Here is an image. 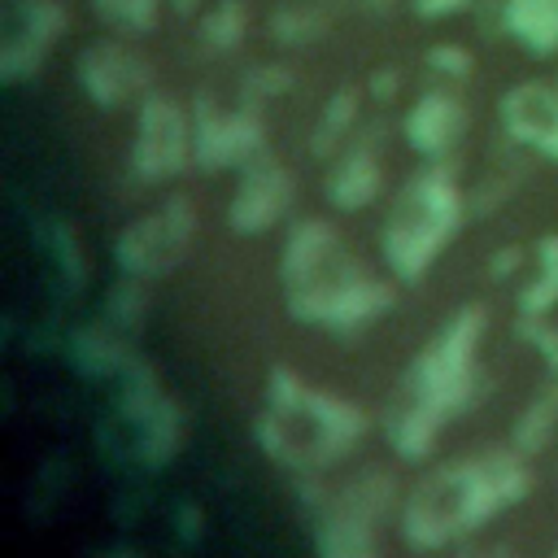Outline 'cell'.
I'll return each instance as SVG.
<instances>
[{
    "label": "cell",
    "instance_id": "7402d4cb",
    "mask_svg": "<svg viewBox=\"0 0 558 558\" xmlns=\"http://www.w3.org/2000/svg\"><path fill=\"white\" fill-rule=\"evenodd\" d=\"M327 26H331V17H327V9L314 4V0H283V4L266 17V35H270V44H279V48H310V44H318V39L327 35Z\"/></svg>",
    "mask_w": 558,
    "mask_h": 558
},
{
    "label": "cell",
    "instance_id": "f546056e",
    "mask_svg": "<svg viewBox=\"0 0 558 558\" xmlns=\"http://www.w3.org/2000/svg\"><path fill=\"white\" fill-rule=\"evenodd\" d=\"M357 9H366V13H388V9H397L401 0H353Z\"/></svg>",
    "mask_w": 558,
    "mask_h": 558
},
{
    "label": "cell",
    "instance_id": "4316f807",
    "mask_svg": "<svg viewBox=\"0 0 558 558\" xmlns=\"http://www.w3.org/2000/svg\"><path fill=\"white\" fill-rule=\"evenodd\" d=\"M362 87H366L371 105L388 109V105H397V100H401V92H405V70H401L397 61H384V65H375V70H371V78H366Z\"/></svg>",
    "mask_w": 558,
    "mask_h": 558
},
{
    "label": "cell",
    "instance_id": "8992f818",
    "mask_svg": "<svg viewBox=\"0 0 558 558\" xmlns=\"http://www.w3.org/2000/svg\"><path fill=\"white\" fill-rule=\"evenodd\" d=\"M296 488L323 558H375L384 549V527H397L405 497V484L384 466H362L340 480L305 475Z\"/></svg>",
    "mask_w": 558,
    "mask_h": 558
},
{
    "label": "cell",
    "instance_id": "2e32d148",
    "mask_svg": "<svg viewBox=\"0 0 558 558\" xmlns=\"http://www.w3.org/2000/svg\"><path fill=\"white\" fill-rule=\"evenodd\" d=\"M506 144L558 166V78H523L497 96Z\"/></svg>",
    "mask_w": 558,
    "mask_h": 558
},
{
    "label": "cell",
    "instance_id": "52a82bcc",
    "mask_svg": "<svg viewBox=\"0 0 558 558\" xmlns=\"http://www.w3.org/2000/svg\"><path fill=\"white\" fill-rule=\"evenodd\" d=\"M196 166V135H192V105L174 92H144L135 100L126 170L140 187H166Z\"/></svg>",
    "mask_w": 558,
    "mask_h": 558
},
{
    "label": "cell",
    "instance_id": "d4e9b609",
    "mask_svg": "<svg viewBox=\"0 0 558 558\" xmlns=\"http://www.w3.org/2000/svg\"><path fill=\"white\" fill-rule=\"evenodd\" d=\"M423 70H427L436 83H458V87H466V78L475 74V57H471L466 44L436 39V44L423 52Z\"/></svg>",
    "mask_w": 558,
    "mask_h": 558
},
{
    "label": "cell",
    "instance_id": "cb8c5ba5",
    "mask_svg": "<svg viewBox=\"0 0 558 558\" xmlns=\"http://www.w3.org/2000/svg\"><path fill=\"white\" fill-rule=\"evenodd\" d=\"M292 92H296V70L288 61H253L235 83V96H244L262 109H270L275 100H283Z\"/></svg>",
    "mask_w": 558,
    "mask_h": 558
},
{
    "label": "cell",
    "instance_id": "ac0fdd59",
    "mask_svg": "<svg viewBox=\"0 0 558 558\" xmlns=\"http://www.w3.org/2000/svg\"><path fill=\"white\" fill-rule=\"evenodd\" d=\"M497 31L536 61L558 57V0H497Z\"/></svg>",
    "mask_w": 558,
    "mask_h": 558
},
{
    "label": "cell",
    "instance_id": "ffe728a7",
    "mask_svg": "<svg viewBox=\"0 0 558 558\" xmlns=\"http://www.w3.org/2000/svg\"><path fill=\"white\" fill-rule=\"evenodd\" d=\"M192 26H196V48L205 57H235L248 39L253 9L248 0H209Z\"/></svg>",
    "mask_w": 558,
    "mask_h": 558
},
{
    "label": "cell",
    "instance_id": "9c48e42d",
    "mask_svg": "<svg viewBox=\"0 0 558 558\" xmlns=\"http://www.w3.org/2000/svg\"><path fill=\"white\" fill-rule=\"evenodd\" d=\"M192 135H196V170L222 174V170H240L253 157H262L270 126H266V109L244 96H235V100L196 96L192 100Z\"/></svg>",
    "mask_w": 558,
    "mask_h": 558
},
{
    "label": "cell",
    "instance_id": "e0dca14e",
    "mask_svg": "<svg viewBox=\"0 0 558 558\" xmlns=\"http://www.w3.org/2000/svg\"><path fill=\"white\" fill-rule=\"evenodd\" d=\"M366 105H371V96H366V87L362 83H340L323 105H318V118H314V126H310V157L314 161H331L362 126H366Z\"/></svg>",
    "mask_w": 558,
    "mask_h": 558
},
{
    "label": "cell",
    "instance_id": "ba28073f",
    "mask_svg": "<svg viewBox=\"0 0 558 558\" xmlns=\"http://www.w3.org/2000/svg\"><path fill=\"white\" fill-rule=\"evenodd\" d=\"M201 231V214L192 205V196H166L161 205H153L148 214L131 218L118 240H113V262L122 275L157 283L170 270H179L196 244Z\"/></svg>",
    "mask_w": 558,
    "mask_h": 558
},
{
    "label": "cell",
    "instance_id": "83f0119b",
    "mask_svg": "<svg viewBox=\"0 0 558 558\" xmlns=\"http://www.w3.org/2000/svg\"><path fill=\"white\" fill-rule=\"evenodd\" d=\"M405 4H410V13L423 17V22H449V17H462V13L480 9L484 0H405Z\"/></svg>",
    "mask_w": 558,
    "mask_h": 558
},
{
    "label": "cell",
    "instance_id": "603a6c76",
    "mask_svg": "<svg viewBox=\"0 0 558 558\" xmlns=\"http://www.w3.org/2000/svg\"><path fill=\"white\" fill-rule=\"evenodd\" d=\"M87 4L109 31L131 35V39L153 35L161 26V13H166V0H87Z\"/></svg>",
    "mask_w": 558,
    "mask_h": 558
},
{
    "label": "cell",
    "instance_id": "3957f363",
    "mask_svg": "<svg viewBox=\"0 0 558 558\" xmlns=\"http://www.w3.org/2000/svg\"><path fill=\"white\" fill-rule=\"evenodd\" d=\"M275 279L292 323L331 336H357L375 327L397 305L401 288L392 275L384 279L375 266H366L349 248L344 231L318 214L288 222L275 257Z\"/></svg>",
    "mask_w": 558,
    "mask_h": 558
},
{
    "label": "cell",
    "instance_id": "9a60e30c",
    "mask_svg": "<svg viewBox=\"0 0 558 558\" xmlns=\"http://www.w3.org/2000/svg\"><path fill=\"white\" fill-rule=\"evenodd\" d=\"M323 201L336 214H362L375 209L388 187V157L379 148V126H362L331 161H323Z\"/></svg>",
    "mask_w": 558,
    "mask_h": 558
},
{
    "label": "cell",
    "instance_id": "d6986e66",
    "mask_svg": "<svg viewBox=\"0 0 558 558\" xmlns=\"http://www.w3.org/2000/svg\"><path fill=\"white\" fill-rule=\"evenodd\" d=\"M558 310V231H545L532 240V262L514 292L519 318H554Z\"/></svg>",
    "mask_w": 558,
    "mask_h": 558
},
{
    "label": "cell",
    "instance_id": "8fae6325",
    "mask_svg": "<svg viewBox=\"0 0 558 558\" xmlns=\"http://www.w3.org/2000/svg\"><path fill=\"white\" fill-rule=\"evenodd\" d=\"M70 31L65 0H4V31H0V83L22 87L35 83L48 57L57 52L61 35Z\"/></svg>",
    "mask_w": 558,
    "mask_h": 558
},
{
    "label": "cell",
    "instance_id": "6da1fadb",
    "mask_svg": "<svg viewBox=\"0 0 558 558\" xmlns=\"http://www.w3.org/2000/svg\"><path fill=\"white\" fill-rule=\"evenodd\" d=\"M484 340H488V310L484 305H462L453 310L427 344L410 357L401 371L392 397L379 410V432L384 445L401 462H432L440 449V436L453 418L480 405L484 397Z\"/></svg>",
    "mask_w": 558,
    "mask_h": 558
},
{
    "label": "cell",
    "instance_id": "44dd1931",
    "mask_svg": "<svg viewBox=\"0 0 558 558\" xmlns=\"http://www.w3.org/2000/svg\"><path fill=\"white\" fill-rule=\"evenodd\" d=\"M554 432H558V371H554V379L514 414V423H510V445H514L519 453L536 458V453L549 449Z\"/></svg>",
    "mask_w": 558,
    "mask_h": 558
},
{
    "label": "cell",
    "instance_id": "7a4b0ae2",
    "mask_svg": "<svg viewBox=\"0 0 558 558\" xmlns=\"http://www.w3.org/2000/svg\"><path fill=\"white\" fill-rule=\"evenodd\" d=\"M532 488V458L519 453L510 440L436 462L414 484H405L397 510V541L410 554L466 549L484 527L523 506Z\"/></svg>",
    "mask_w": 558,
    "mask_h": 558
},
{
    "label": "cell",
    "instance_id": "277c9868",
    "mask_svg": "<svg viewBox=\"0 0 558 558\" xmlns=\"http://www.w3.org/2000/svg\"><path fill=\"white\" fill-rule=\"evenodd\" d=\"M366 432H371V414L344 392H331L292 366L266 371L253 436L262 453L288 475L305 480V475L340 471L357 453Z\"/></svg>",
    "mask_w": 558,
    "mask_h": 558
},
{
    "label": "cell",
    "instance_id": "484cf974",
    "mask_svg": "<svg viewBox=\"0 0 558 558\" xmlns=\"http://www.w3.org/2000/svg\"><path fill=\"white\" fill-rule=\"evenodd\" d=\"M527 262H532V244L510 240V244H497V248L488 253L484 275H488L493 283H519V279H523V270H527Z\"/></svg>",
    "mask_w": 558,
    "mask_h": 558
},
{
    "label": "cell",
    "instance_id": "f1b7e54d",
    "mask_svg": "<svg viewBox=\"0 0 558 558\" xmlns=\"http://www.w3.org/2000/svg\"><path fill=\"white\" fill-rule=\"evenodd\" d=\"M205 4H209V0H166V9H170L174 17H187V22H196Z\"/></svg>",
    "mask_w": 558,
    "mask_h": 558
},
{
    "label": "cell",
    "instance_id": "30bf717a",
    "mask_svg": "<svg viewBox=\"0 0 558 558\" xmlns=\"http://www.w3.org/2000/svg\"><path fill=\"white\" fill-rule=\"evenodd\" d=\"M118 401H122V418L131 427V445L140 453L144 466H166L179 449H183V410L179 401L157 384V375L131 357L118 371Z\"/></svg>",
    "mask_w": 558,
    "mask_h": 558
},
{
    "label": "cell",
    "instance_id": "4fadbf2b",
    "mask_svg": "<svg viewBox=\"0 0 558 558\" xmlns=\"http://www.w3.org/2000/svg\"><path fill=\"white\" fill-rule=\"evenodd\" d=\"M74 78L83 87V96L96 109H126L135 105L144 92H153V61L131 44V35H100L92 39L78 61H74Z\"/></svg>",
    "mask_w": 558,
    "mask_h": 558
},
{
    "label": "cell",
    "instance_id": "7c38bea8",
    "mask_svg": "<svg viewBox=\"0 0 558 558\" xmlns=\"http://www.w3.org/2000/svg\"><path fill=\"white\" fill-rule=\"evenodd\" d=\"M296 170L275 157L270 148L235 170V187L227 201V227L235 235H270L279 231L296 209Z\"/></svg>",
    "mask_w": 558,
    "mask_h": 558
},
{
    "label": "cell",
    "instance_id": "5bb4252c",
    "mask_svg": "<svg viewBox=\"0 0 558 558\" xmlns=\"http://www.w3.org/2000/svg\"><path fill=\"white\" fill-rule=\"evenodd\" d=\"M471 131V105L458 83L423 87L401 113V140L418 161H453Z\"/></svg>",
    "mask_w": 558,
    "mask_h": 558
},
{
    "label": "cell",
    "instance_id": "5b68a950",
    "mask_svg": "<svg viewBox=\"0 0 558 558\" xmlns=\"http://www.w3.org/2000/svg\"><path fill=\"white\" fill-rule=\"evenodd\" d=\"M466 218H471V192L462 187L453 161H423L388 196L379 222L384 270L401 288L423 283L436 270V262L449 253V244L462 235Z\"/></svg>",
    "mask_w": 558,
    "mask_h": 558
}]
</instances>
